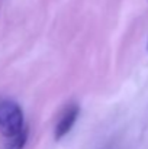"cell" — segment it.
Returning <instances> with one entry per match:
<instances>
[{
  "instance_id": "cell-2",
  "label": "cell",
  "mask_w": 148,
  "mask_h": 149,
  "mask_svg": "<svg viewBox=\"0 0 148 149\" xmlns=\"http://www.w3.org/2000/svg\"><path fill=\"white\" fill-rule=\"evenodd\" d=\"M79 114H80V107L77 104H70L64 110V113L61 114V117H60V120H58V123L55 126V139L57 141L62 139L73 129Z\"/></svg>"
},
{
  "instance_id": "cell-1",
  "label": "cell",
  "mask_w": 148,
  "mask_h": 149,
  "mask_svg": "<svg viewBox=\"0 0 148 149\" xmlns=\"http://www.w3.org/2000/svg\"><path fill=\"white\" fill-rule=\"evenodd\" d=\"M23 126V111L19 104L10 100L0 101V133L6 138H12L18 135Z\"/></svg>"
},
{
  "instance_id": "cell-3",
  "label": "cell",
  "mask_w": 148,
  "mask_h": 149,
  "mask_svg": "<svg viewBox=\"0 0 148 149\" xmlns=\"http://www.w3.org/2000/svg\"><path fill=\"white\" fill-rule=\"evenodd\" d=\"M28 135H29V130H28L26 126H23V129L18 135L9 138L6 149H23L25 145H26V142H28Z\"/></svg>"
}]
</instances>
